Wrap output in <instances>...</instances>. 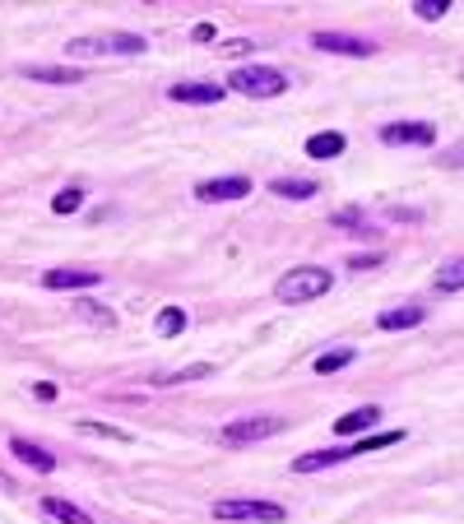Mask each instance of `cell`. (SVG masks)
Wrapping results in <instances>:
<instances>
[{
    "instance_id": "1",
    "label": "cell",
    "mask_w": 464,
    "mask_h": 524,
    "mask_svg": "<svg viewBox=\"0 0 464 524\" xmlns=\"http://www.w3.org/2000/svg\"><path fill=\"white\" fill-rule=\"evenodd\" d=\"M330 284H334V274H330V269H321V265H297V269H288V274L279 278V288H275V293H279V302L302 306V302L325 297Z\"/></svg>"
},
{
    "instance_id": "2",
    "label": "cell",
    "mask_w": 464,
    "mask_h": 524,
    "mask_svg": "<svg viewBox=\"0 0 464 524\" xmlns=\"http://www.w3.org/2000/svg\"><path fill=\"white\" fill-rule=\"evenodd\" d=\"M227 89L232 93H246V98H279L288 89V79L275 65H242V70H232Z\"/></svg>"
},
{
    "instance_id": "3",
    "label": "cell",
    "mask_w": 464,
    "mask_h": 524,
    "mask_svg": "<svg viewBox=\"0 0 464 524\" xmlns=\"http://www.w3.org/2000/svg\"><path fill=\"white\" fill-rule=\"evenodd\" d=\"M149 43L140 33H102V37H80V43H70V61L74 56H98V52H111V56H140Z\"/></svg>"
},
{
    "instance_id": "4",
    "label": "cell",
    "mask_w": 464,
    "mask_h": 524,
    "mask_svg": "<svg viewBox=\"0 0 464 524\" xmlns=\"http://www.w3.org/2000/svg\"><path fill=\"white\" fill-rule=\"evenodd\" d=\"M214 519H246V524H284L288 510L279 501H214Z\"/></svg>"
},
{
    "instance_id": "5",
    "label": "cell",
    "mask_w": 464,
    "mask_h": 524,
    "mask_svg": "<svg viewBox=\"0 0 464 524\" xmlns=\"http://www.w3.org/2000/svg\"><path fill=\"white\" fill-rule=\"evenodd\" d=\"M284 427V418H269V413H256V418H232L218 436H223V446H251V441H265V436H275Z\"/></svg>"
},
{
    "instance_id": "6",
    "label": "cell",
    "mask_w": 464,
    "mask_h": 524,
    "mask_svg": "<svg viewBox=\"0 0 464 524\" xmlns=\"http://www.w3.org/2000/svg\"><path fill=\"white\" fill-rule=\"evenodd\" d=\"M312 47L330 56H376L372 37H353V33H312Z\"/></svg>"
},
{
    "instance_id": "7",
    "label": "cell",
    "mask_w": 464,
    "mask_h": 524,
    "mask_svg": "<svg viewBox=\"0 0 464 524\" xmlns=\"http://www.w3.org/2000/svg\"><path fill=\"white\" fill-rule=\"evenodd\" d=\"M242 195H251L246 177H214L196 186V199H205V205H223V199H242Z\"/></svg>"
},
{
    "instance_id": "8",
    "label": "cell",
    "mask_w": 464,
    "mask_h": 524,
    "mask_svg": "<svg viewBox=\"0 0 464 524\" xmlns=\"http://www.w3.org/2000/svg\"><path fill=\"white\" fill-rule=\"evenodd\" d=\"M385 144H432L437 140V126L432 121H391V126L381 131Z\"/></svg>"
},
{
    "instance_id": "9",
    "label": "cell",
    "mask_w": 464,
    "mask_h": 524,
    "mask_svg": "<svg viewBox=\"0 0 464 524\" xmlns=\"http://www.w3.org/2000/svg\"><path fill=\"white\" fill-rule=\"evenodd\" d=\"M93 284H102V274H98V269H47V274H43V288H52V293H65V288H93Z\"/></svg>"
},
{
    "instance_id": "10",
    "label": "cell",
    "mask_w": 464,
    "mask_h": 524,
    "mask_svg": "<svg viewBox=\"0 0 464 524\" xmlns=\"http://www.w3.org/2000/svg\"><path fill=\"white\" fill-rule=\"evenodd\" d=\"M227 84H200V79H190V84H172L168 98L172 102H196V107H209V102H223Z\"/></svg>"
},
{
    "instance_id": "11",
    "label": "cell",
    "mask_w": 464,
    "mask_h": 524,
    "mask_svg": "<svg viewBox=\"0 0 464 524\" xmlns=\"http://www.w3.org/2000/svg\"><path fill=\"white\" fill-rule=\"evenodd\" d=\"M24 74L37 79V84H84L80 65H24Z\"/></svg>"
},
{
    "instance_id": "12",
    "label": "cell",
    "mask_w": 464,
    "mask_h": 524,
    "mask_svg": "<svg viewBox=\"0 0 464 524\" xmlns=\"http://www.w3.org/2000/svg\"><path fill=\"white\" fill-rule=\"evenodd\" d=\"M10 455H19V460H24L28 469H37V473H52V469H56V455H47L37 441H24V436L10 441Z\"/></svg>"
},
{
    "instance_id": "13",
    "label": "cell",
    "mask_w": 464,
    "mask_h": 524,
    "mask_svg": "<svg viewBox=\"0 0 464 524\" xmlns=\"http://www.w3.org/2000/svg\"><path fill=\"white\" fill-rule=\"evenodd\" d=\"M376 418H381V409H376V404H362V409H353V413L334 418V436H358V432H372V427H376Z\"/></svg>"
},
{
    "instance_id": "14",
    "label": "cell",
    "mask_w": 464,
    "mask_h": 524,
    "mask_svg": "<svg viewBox=\"0 0 464 524\" xmlns=\"http://www.w3.org/2000/svg\"><path fill=\"white\" fill-rule=\"evenodd\" d=\"M422 306H391V311H381L376 315V330H413V325H422Z\"/></svg>"
},
{
    "instance_id": "15",
    "label": "cell",
    "mask_w": 464,
    "mask_h": 524,
    "mask_svg": "<svg viewBox=\"0 0 464 524\" xmlns=\"http://www.w3.org/2000/svg\"><path fill=\"white\" fill-rule=\"evenodd\" d=\"M343 149H348V140L339 131H321V135L306 140V158H321V163H325V158H339Z\"/></svg>"
},
{
    "instance_id": "16",
    "label": "cell",
    "mask_w": 464,
    "mask_h": 524,
    "mask_svg": "<svg viewBox=\"0 0 464 524\" xmlns=\"http://www.w3.org/2000/svg\"><path fill=\"white\" fill-rule=\"evenodd\" d=\"M43 510H47L52 519H61V524H93V515H89V510H80V506L65 501V497H47V501H43Z\"/></svg>"
},
{
    "instance_id": "17",
    "label": "cell",
    "mask_w": 464,
    "mask_h": 524,
    "mask_svg": "<svg viewBox=\"0 0 464 524\" xmlns=\"http://www.w3.org/2000/svg\"><path fill=\"white\" fill-rule=\"evenodd\" d=\"M269 195H284V199H312V195H316V181H312V177H279V181H269Z\"/></svg>"
},
{
    "instance_id": "18",
    "label": "cell",
    "mask_w": 464,
    "mask_h": 524,
    "mask_svg": "<svg viewBox=\"0 0 464 524\" xmlns=\"http://www.w3.org/2000/svg\"><path fill=\"white\" fill-rule=\"evenodd\" d=\"M432 284H437V293H459V288H464V256H459V260H446V265L437 269Z\"/></svg>"
},
{
    "instance_id": "19",
    "label": "cell",
    "mask_w": 464,
    "mask_h": 524,
    "mask_svg": "<svg viewBox=\"0 0 464 524\" xmlns=\"http://www.w3.org/2000/svg\"><path fill=\"white\" fill-rule=\"evenodd\" d=\"M404 441V432H381V436H362V441H353V446H348V455H372V451H385V446H400Z\"/></svg>"
},
{
    "instance_id": "20",
    "label": "cell",
    "mask_w": 464,
    "mask_h": 524,
    "mask_svg": "<svg viewBox=\"0 0 464 524\" xmlns=\"http://www.w3.org/2000/svg\"><path fill=\"white\" fill-rule=\"evenodd\" d=\"M353 357H358L353 348H330V353H321V357H316V376H334V372H343Z\"/></svg>"
},
{
    "instance_id": "21",
    "label": "cell",
    "mask_w": 464,
    "mask_h": 524,
    "mask_svg": "<svg viewBox=\"0 0 464 524\" xmlns=\"http://www.w3.org/2000/svg\"><path fill=\"white\" fill-rule=\"evenodd\" d=\"M74 311H80V315L89 320V325H102V330H111V325H116V315H111L102 302H89V297H84V302H74Z\"/></svg>"
},
{
    "instance_id": "22",
    "label": "cell",
    "mask_w": 464,
    "mask_h": 524,
    "mask_svg": "<svg viewBox=\"0 0 464 524\" xmlns=\"http://www.w3.org/2000/svg\"><path fill=\"white\" fill-rule=\"evenodd\" d=\"M181 330H186V311H181V306H163V311H159V335L172 339V335H181Z\"/></svg>"
},
{
    "instance_id": "23",
    "label": "cell",
    "mask_w": 464,
    "mask_h": 524,
    "mask_svg": "<svg viewBox=\"0 0 464 524\" xmlns=\"http://www.w3.org/2000/svg\"><path fill=\"white\" fill-rule=\"evenodd\" d=\"M205 376H214V367L209 362H196V367H181V372H168L159 385H186V381H205Z\"/></svg>"
},
{
    "instance_id": "24",
    "label": "cell",
    "mask_w": 464,
    "mask_h": 524,
    "mask_svg": "<svg viewBox=\"0 0 464 524\" xmlns=\"http://www.w3.org/2000/svg\"><path fill=\"white\" fill-rule=\"evenodd\" d=\"M84 205V190L80 186H65V190H56V199H52V214H74Z\"/></svg>"
},
{
    "instance_id": "25",
    "label": "cell",
    "mask_w": 464,
    "mask_h": 524,
    "mask_svg": "<svg viewBox=\"0 0 464 524\" xmlns=\"http://www.w3.org/2000/svg\"><path fill=\"white\" fill-rule=\"evenodd\" d=\"M80 432H84V436H102V441H121V446L130 441L126 427H111V422H80Z\"/></svg>"
},
{
    "instance_id": "26",
    "label": "cell",
    "mask_w": 464,
    "mask_h": 524,
    "mask_svg": "<svg viewBox=\"0 0 464 524\" xmlns=\"http://www.w3.org/2000/svg\"><path fill=\"white\" fill-rule=\"evenodd\" d=\"M446 10H450V0H413V15H418V19H428V24L441 19Z\"/></svg>"
},
{
    "instance_id": "27",
    "label": "cell",
    "mask_w": 464,
    "mask_h": 524,
    "mask_svg": "<svg viewBox=\"0 0 464 524\" xmlns=\"http://www.w3.org/2000/svg\"><path fill=\"white\" fill-rule=\"evenodd\" d=\"M334 228H362V209H339V214H334Z\"/></svg>"
},
{
    "instance_id": "28",
    "label": "cell",
    "mask_w": 464,
    "mask_h": 524,
    "mask_svg": "<svg viewBox=\"0 0 464 524\" xmlns=\"http://www.w3.org/2000/svg\"><path fill=\"white\" fill-rule=\"evenodd\" d=\"M441 163H446V168H464V140L446 149V158H441Z\"/></svg>"
},
{
    "instance_id": "29",
    "label": "cell",
    "mask_w": 464,
    "mask_h": 524,
    "mask_svg": "<svg viewBox=\"0 0 464 524\" xmlns=\"http://www.w3.org/2000/svg\"><path fill=\"white\" fill-rule=\"evenodd\" d=\"M246 52H251L246 37H232V43H223V56H246Z\"/></svg>"
},
{
    "instance_id": "30",
    "label": "cell",
    "mask_w": 464,
    "mask_h": 524,
    "mask_svg": "<svg viewBox=\"0 0 464 524\" xmlns=\"http://www.w3.org/2000/svg\"><path fill=\"white\" fill-rule=\"evenodd\" d=\"M381 265V256H353L348 260V269H376Z\"/></svg>"
},
{
    "instance_id": "31",
    "label": "cell",
    "mask_w": 464,
    "mask_h": 524,
    "mask_svg": "<svg viewBox=\"0 0 464 524\" xmlns=\"http://www.w3.org/2000/svg\"><path fill=\"white\" fill-rule=\"evenodd\" d=\"M33 394L43 399V404H52V399H56V385H47V381H43V385H33Z\"/></svg>"
},
{
    "instance_id": "32",
    "label": "cell",
    "mask_w": 464,
    "mask_h": 524,
    "mask_svg": "<svg viewBox=\"0 0 464 524\" xmlns=\"http://www.w3.org/2000/svg\"><path fill=\"white\" fill-rule=\"evenodd\" d=\"M196 43H214V24H196Z\"/></svg>"
},
{
    "instance_id": "33",
    "label": "cell",
    "mask_w": 464,
    "mask_h": 524,
    "mask_svg": "<svg viewBox=\"0 0 464 524\" xmlns=\"http://www.w3.org/2000/svg\"><path fill=\"white\" fill-rule=\"evenodd\" d=\"M0 492H14V478H10L5 469H0Z\"/></svg>"
}]
</instances>
